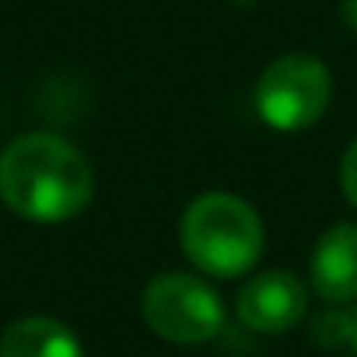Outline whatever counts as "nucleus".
<instances>
[{
    "instance_id": "nucleus-8",
    "label": "nucleus",
    "mask_w": 357,
    "mask_h": 357,
    "mask_svg": "<svg viewBox=\"0 0 357 357\" xmlns=\"http://www.w3.org/2000/svg\"><path fill=\"white\" fill-rule=\"evenodd\" d=\"M312 336L322 347H350V312H326L315 319Z\"/></svg>"
},
{
    "instance_id": "nucleus-7",
    "label": "nucleus",
    "mask_w": 357,
    "mask_h": 357,
    "mask_svg": "<svg viewBox=\"0 0 357 357\" xmlns=\"http://www.w3.org/2000/svg\"><path fill=\"white\" fill-rule=\"evenodd\" d=\"M0 357H84V350L63 322L29 315L8 326L4 340H0Z\"/></svg>"
},
{
    "instance_id": "nucleus-5",
    "label": "nucleus",
    "mask_w": 357,
    "mask_h": 357,
    "mask_svg": "<svg viewBox=\"0 0 357 357\" xmlns=\"http://www.w3.org/2000/svg\"><path fill=\"white\" fill-rule=\"evenodd\" d=\"M305 308H308V291L287 270H270L245 280V287L235 298L238 319L256 333H287L291 326L301 322Z\"/></svg>"
},
{
    "instance_id": "nucleus-1",
    "label": "nucleus",
    "mask_w": 357,
    "mask_h": 357,
    "mask_svg": "<svg viewBox=\"0 0 357 357\" xmlns=\"http://www.w3.org/2000/svg\"><path fill=\"white\" fill-rule=\"evenodd\" d=\"M91 193L88 158L56 133H25L0 154V200L36 225L70 221L88 207Z\"/></svg>"
},
{
    "instance_id": "nucleus-11",
    "label": "nucleus",
    "mask_w": 357,
    "mask_h": 357,
    "mask_svg": "<svg viewBox=\"0 0 357 357\" xmlns=\"http://www.w3.org/2000/svg\"><path fill=\"white\" fill-rule=\"evenodd\" d=\"M350 347L357 350V308H350Z\"/></svg>"
},
{
    "instance_id": "nucleus-2",
    "label": "nucleus",
    "mask_w": 357,
    "mask_h": 357,
    "mask_svg": "<svg viewBox=\"0 0 357 357\" xmlns=\"http://www.w3.org/2000/svg\"><path fill=\"white\" fill-rule=\"evenodd\" d=\"M186 259L211 277H242L263 252V221L235 193L197 197L178 225Z\"/></svg>"
},
{
    "instance_id": "nucleus-6",
    "label": "nucleus",
    "mask_w": 357,
    "mask_h": 357,
    "mask_svg": "<svg viewBox=\"0 0 357 357\" xmlns=\"http://www.w3.org/2000/svg\"><path fill=\"white\" fill-rule=\"evenodd\" d=\"M308 277L315 294H322L326 301L343 305L357 298V225L354 221H340L329 231H322V238L312 249Z\"/></svg>"
},
{
    "instance_id": "nucleus-9",
    "label": "nucleus",
    "mask_w": 357,
    "mask_h": 357,
    "mask_svg": "<svg viewBox=\"0 0 357 357\" xmlns=\"http://www.w3.org/2000/svg\"><path fill=\"white\" fill-rule=\"evenodd\" d=\"M340 186H343V197L357 207V140L347 147L343 154V165H340Z\"/></svg>"
},
{
    "instance_id": "nucleus-10",
    "label": "nucleus",
    "mask_w": 357,
    "mask_h": 357,
    "mask_svg": "<svg viewBox=\"0 0 357 357\" xmlns=\"http://www.w3.org/2000/svg\"><path fill=\"white\" fill-rule=\"evenodd\" d=\"M340 18H343V25L357 36V0H343V4H340Z\"/></svg>"
},
{
    "instance_id": "nucleus-4",
    "label": "nucleus",
    "mask_w": 357,
    "mask_h": 357,
    "mask_svg": "<svg viewBox=\"0 0 357 357\" xmlns=\"http://www.w3.org/2000/svg\"><path fill=\"white\" fill-rule=\"evenodd\" d=\"M144 319L168 343H207L225 326V305L193 273H161L144 291Z\"/></svg>"
},
{
    "instance_id": "nucleus-3",
    "label": "nucleus",
    "mask_w": 357,
    "mask_h": 357,
    "mask_svg": "<svg viewBox=\"0 0 357 357\" xmlns=\"http://www.w3.org/2000/svg\"><path fill=\"white\" fill-rule=\"evenodd\" d=\"M333 77L312 53H287L273 60L252 91L256 112L273 130H305L329 109Z\"/></svg>"
}]
</instances>
